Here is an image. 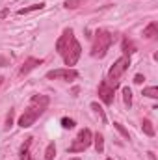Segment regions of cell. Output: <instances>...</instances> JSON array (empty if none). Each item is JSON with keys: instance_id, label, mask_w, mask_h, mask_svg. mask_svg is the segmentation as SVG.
Segmentation results:
<instances>
[{"instance_id": "obj_1", "label": "cell", "mask_w": 158, "mask_h": 160, "mask_svg": "<svg viewBox=\"0 0 158 160\" xmlns=\"http://www.w3.org/2000/svg\"><path fill=\"white\" fill-rule=\"evenodd\" d=\"M48 102H50V99H48L47 95H34V97L30 99V102H28V108H26V110L22 112V116L19 118V127H22V128L32 127V125L45 114Z\"/></svg>"}, {"instance_id": "obj_2", "label": "cell", "mask_w": 158, "mask_h": 160, "mask_svg": "<svg viewBox=\"0 0 158 160\" xmlns=\"http://www.w3.org/2000/svg\"><path fill=\"white\" fill-rule=\"evenodd\" d=\"M114 43V36L108 30H97L95 38H93V45H91V56L93 58H104L106 52L110 50Z\"/></svg>"}, {"instance_id": "obj_3", "label": "cell", "mask_w": 158, "mask_h": 160, "mask_svg": "<svg viewBox=\"0 0 158 160\" xmlns=\"http://www.w3.org/2000/svg\"><path fill=\"white\" fill-rule=\"evenodd\" d=\"M128 65H130V56H121L119 60H116L114 62V65L110 67V71H108V78H106V82L110 84V86H114V88H117L119 84V78L123 77V73L128 69Z\"/></svg>"}, {"instance_id": "obj_4", "label": "cell", "mask_w": 158, "mask_h": 160, "mask_svg": "<svg viewBox=\"0 0 158 160\" xmlns=\"http://www.w3.org/2000/svg\"><path fill=\"white\" fill-rule=\"evenodd\" d=\"M91 142H93V132L89 130V128H82L78 132V136L75 138V142L69 145V153H82V151H86L89 145H91Z\"/></svg>"}, {"instance_id": "obj_5", "label": "cell", "mask_w": 158, "mask_h": 160, "mask_svg": "<svg viewBox=\"0 0 158 160\" xmlns=\"http://www.w3.org/2000/svg\"><path fill=\"white\" fill-rule=\"evenodd\" d=\"M80 54H82V47H80V43L77 41V38H75L73 43L69 45L67 52L63 54V62H65V65L73 69V65H77V62L80 60Z\"/></svg>"}, {"instance_id": "obj_6", "label": "cell", "mask_w": 158, "mask_h": 160, "mask_svg": "<svg viewBox=\"0 0 158 160\" xmlns=\"http://www.w3.org/2000/svg\"><path fill=\"white\" fill-rule=\"evenodd\" d=\"M47 78L50 80H77L78 78V71L67 67V69H54V71H48L47 73Z\"/></svg>"}, {"instance_id": "obj_7", "label": "cell", "mask_w": 158, "mask_h": 160, "mask_svg": "<svg viewBox=\"0 0 158 160\" xmlns=\"http://www.w3.org/2000/svg\"><path fill=\"white\" fill-rule=\"evenodd\" d=\"M75 39V34H73V30L71 28H67V30H63V34L60 36V39L56 41V50H58V54H65L67 52V48H69V45L73 43Z\"/></svg>"}, {"instance_id": "obj_8", "label": "cell", "mask_w": 158, "mask_h": 160, "mask_svg": "<svg viewBox=\"0 0 158 160\" xmlns=\"http://www.w3.org/2000/svg\"><path fill=\"white\" fill-rule=\"evenodd\" d=\"M114 86H110L106 80H102L101 84H99V97L102 99V102L104 104H112L114 102Z\"/></svg>"}, {"instance_id": "obj_9", "label": "cell", "mask_w": 158, "mask_h": 160, "mask_svg": "<svg viewBox=\"0 0 158 160\" xmlns=\"http://www.w3.org/2000/svg\"><path fill=\"white\" fill-rule=\"evenodd\" d=\"M41 62H43V60H39V58H28V60L24 62V65L21 67L19 73H21V75H28L32 69H36L37 65H41Z\"/></svg>"}, {"instance_id": "obj_10", "label": "cell", "mask_w": 158, "mask_h": 160, "mask_svg": "<svg viewBox=\"0 0 158 160\" xmlns=\"http://www.w3.org/2000/svg\"><path fill=\"white\" fill-rule=\"evenodd\" d=\"M30 145H32V138H26V142L21 145V151H19V160H30Z\"/></svg>"}, {"instance_id": "obj_11", "label": "cell", "mask_w": 158, "mask_h": 160, "mask_svg": "<svg viewBox=\"0 0 158 160\" xmlns=\"http://www.w3.org/2000/svg\"><path fill=\"white\" fill-rule=\"evenodd\" d=\"M155 36H158V24L156 22H151L145 30H143V38H147V39H153Z\"/></svg>"}, {"instance_id": "obj_12", "label": "cell", "mask_w": 158, "mask_h": 160, "mask_svg": "<svg viewBox=\"0 0 158 160\" xmlns=\"http://www.w3.org/2000/svg\"><path fill=\"white\" fill-rule=\"evenodd\" d=\"M45 8V4L39 2V4H32V6H28V8H21L17 13L19 15H28V13H32V11H37V9H43Z\"/></svg>"}, {"instance_id": "obj_13", "label": "cell", "mask_w": 158, "mask_h": 160, "mask_svg": "<svg viewBox=\"0 0 158 160\" xmlns=\"http://www.w3.org/2000/svg\"><path fill=\"white\" fill-rule=\"evenodd\" d=\"M93 143H95V151L97 153H102L104 151V138H102V134H93Z\"/></svg>"}, {"instance_id": "obj_14", "label": "cell", "mask_w": 158, "mask_h": 160, "mask_svg": "<svg viewBox=\"0 0 158 160\" xmlns=\"http://www.w3.org/2000/svg\"><path fill=\"white\" fill-rule=\"evenodd\" d=\"M54 157H56V145L54 142H50L45 149V160H54Z\"/></svg>"}, {"instance_id": "obj_15", "label": "cell", "mask_w": 158, "mask_h": 160, "mask_svg": "<svg viewBox=\"0 0 158 160\" xmlns=\"http://www.w3.org/2000/svg\"><path fill=\"white\" fill-rule=\"evenodd\" d=\"M141 128H143V132H145L147 136H155V127H153V123H151L149 119H143Z\"/></svg>"}, {"instance_id": "obj_16", "label": "cell", "mask_w": 158, "mask_h": 160, "mask_svg": "<svg viewBox=\"0 0 158 160\" xmlns=\"http://www.w3.org/2000/svg\"><path fill=\"white\" fill-rule=\"evenodd\" d=\"M123 99H125V104L130 108L132 106V91H130V88H123Z\"/></svg>"}, {"instance_id": "obj_17", "label": "cell", "mask_w": 158, "mask_h": 160, "mask_svg": "<svg viewBox=\"0 0 158 160\" xmlns=\"http://www.w3.org/2000/svg\"><path fill=\"white\" fill-rule=\"evenodd\" d=\"M143 95H145V97H151V99H156V97H158V88H156V86L145 88V89H143Z\"/></svg>"}, {"instance_id": "obj_18", "label": "cell", "mask_w": 158, "mask_h": 160, "mask_svg": "<svg viewBox=\"0 0 158 160\" xmlns=\"http://www.w3.org/2000/svg\"><path fill=\"white\" fill-rule=\"evenodd\" d=\"M91 108L95 110V114H97V116L101 118V121H102V123H106V116H104V112H102V108H101V106H99L97 102H91Z\"/></svg>"}, {"instance_id": "obj_19", "label": "cell", "mask_w": 158, "mask_h": 160, "mask_svg": "<svg viewBox=\"0 0 158 160\" xmlns=\"http://www.w3.org/2000/svg\"><path fill=\"white\" fill-rule=\"evenodd\" d=\"M82 2H84V0H65L63 6H65L67 9H77L78 6H82Z\"/></svg>"}, {"instance_id": "obj_20", "label": "cell", "mask_w": 158, "mask_h": 160, "mask_svg": "<svg viewBox=\"0 0 158 160\" xmlns=\"http://www.w3.org/2000/svg\"><path fill=\"white\" fill-rule=\"evenodd\" d=\"M62 127H63V128H73V127H75V119L63 118V119H62Z\"/></svg>"}, {"instance_id": "obj_21", "label": "cell", "mask_w": 158, "mask_h": 160, "mask_svg": "<svg viewBox=\"0 0 158 160\" xmlns=\"http://www.w3.org/2000/svg\"><path fill=\"white\" fill-rule=\"evenodd\" d=\"M114 127H116V128H117L119 132H121V134H123V136H125V138L128 140V132H126V130L123 128V125H121V123H114Z\"/></svg>"}, {"instance_id": "obj_22", "label": "cell", "mask_w": 158, "mask_h": 160, "mask_svg": "<svg viewBox=\"0 0 158 160\" xmlns=\"http://www.w3.org/2000/svg\"><path fill=\"white\" fill-rule=\"evenodd\" d=\"M143 80H145L143 75H136V77H134V82H136V84H143Z\"/></svg>"}, {"instance_id": "obj_23", "label": "cell", "mask_w": 158, "mask_h": 160, "mask_svg": "<svg viewBox=\"0 0 158 160\" xmlns=\"http://www.w3.org/2000/svg\"><path fill=\"white\" fill-rule=\"evenodd\" d=\"M2 80H4V78H2V77H0V86H2Z\"/></svg>"}, {"instance_id": "obj_24", "label": "cell", "mask_w": 158, "mask_h": 160, "mask_svg": "<svg viewBox=\"0 0 158 160\" xmlns=\"http://www.w3.org/2000/svg\"><path fill=\"white\" fill-rule=\"evenodd\" d=\"M71 160H80V158H71Z\"/></svg>"}, {"instance_id": "obj_25", "label": "cell", "mask_w": 158, "mask_h": 160, "mask_svg": "<svg viewBox=\"0 0 158 160\" xmlns=\"http://www.w3.org/2000/svg\"><path fill=\"white\" fill-rule=\"evenodd\" d=\"M108 160H110V158H108Z\"/></svg>"}]
</instances>
